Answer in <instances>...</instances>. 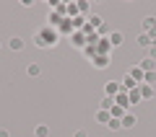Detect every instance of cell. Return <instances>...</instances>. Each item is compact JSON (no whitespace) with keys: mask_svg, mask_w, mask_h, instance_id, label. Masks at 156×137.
Wrapping results in <instances>:
<instances>
[{"mask_svg":"<svg viewBox=\"0 0 156 137\" xmlns=\"http://www.w3.org/2000/svg\"><path fill=\"white\" fill-rule=\"evenodd\" d=\"M55 42H57V34L50 31V28L37 34V47H55Z\"/></svg>","mask_w":156,"mask_h":137,"instance_id":"1","label":"cell"},{"mask_svg":"<svg viewBox=\"0 0 156 137\" xmlns=\"http://www.w3.org/2000/svg\"><path fill=\"white\" fill-rule=\"evenodd\" d=\"M120 91H122V85H120V83L107 80V85H104V96H112V99H115V96L120 93Z\"/></svg>","mask_w":156,"mask_h":137,"instance_id":"2","label":"cell"},{"mask_svg":"<svg viewBox=\"0 0 156 137\" xmlns=\"http://www.w3.org/2000/svg\"><path fill=\"white\" fill-rule=\"evenodd\" d=\"M8 47H11L13 52H21L23 47H26V42H23L21 36H11V39H8Z\"/></svg>","mask_w":156,"mask_h":137,"instance_id":"3","label":"cell"},{"mask_svg":"<svg viewBox=\"0 0 156 137\" xmlns=\"http://www.w3.org/2000/svg\"><path fill=\"white\" fill-rule=\"evenodd\" d=\"M140 70L143 72H156V60H151V57H146V60H140Z\"/></svg>","mask_w":156,"mask_h":137,"instance_id":"4","label":"cell"},{"mask_svg":"<svg viewBox=\"0 0 156 137\" xmlns=\"http://www.w3.org/2000/svg\"><path fill=\"white\" fill-rule=\"evenodd\" d=\"M128 75H130V78H133V80H135V83H138V85H140V83H143V78H146V72H143V70H140V67H138V65H135V67H130V72H128Z\"/></svg>","mask_w":156,"mask_h":137,"instance_id":"5","label":"cell"},{"mask_svg":"<svg viewBox=\"0 0 156 137\" xmlns=\"http://www.w3.org/2000/svg\"><path fill=\"white\" fill-rule=\"evenodd\" d=\"M120 122H122V129H130V127H135V124H138L135 114H130V111H128V114H125V116H122Z\"/></svg>","mask_w":156,"mask_h":137,"instance_id":"6","label":"cell"},{"mask_svg":"<svg viewBox=\"0 0 156 137\" xmlns=\"http://www.w3.org/2000/svg\"><path fill=\"white\" fill-rule=\"evenodd\" d=\"M154 28H156V18L154 16H146L143 18V34H151Z\"/></svg>","mask_w":156,"mask_h":137,"instance_id":"7","label":"cell"},{"mask_svg":"<svg viewBox=\"0 0 156 137\" xmlns=\"http://www.w3.org/2000/svg\"><path fill=\"white\" fill-rule=\"evenodd\" d=\"M138 91H140V96H143V99H154V85H148V83H140Z\"/></svg>","mask_w":156,"mask_h":137,"instance_id":"8","label":"cell"},{"mask_svg":"<svg viewBox=\"0 0 156 137\" xmlns=\"http://www.w3.org/2000/svg\"><path fill=\"white\" fill-rule=\"evenodd\" d=\"M115 99H117V106H122V109H130V101H128V91H120V93H117Z\"/></svg>","mask_w":156,"mask_h":137,"instance_id":"9","label":"cell"},{"mask_svg":"<svg viewBox=\"0 0 156 137\" xmlns=\"http://www.w3.org/2000/svg\"><path fill=\"white\" fill-rule=\"evenodd\" d=\"M138 47H143V49H151V47H154V39H151L148 34H140V36H138Z\"/></svg>","mask_w":156,"mask_h":137,"instance_id":"10","label":"cell"},{"mask_svg":"<svg viewBox=\"0 0 156 137\" xmlns=\"http://www.w3.org/2000/svg\"><path fill=\"white\" fill-rule=\"evenodd\" d=\"M128 101H130V106H133V104H140V101H143V96H140V91H138V88L128 91Z\"/></svg>","mask_w":156,"mask_h":137,"instance_id":"11","label":"cell"},{"mask_svg":"<svg viewBox=\"0 0 156 137\" xmlns=\"http://www.w3.org/2000/svg\"><path fill=\"white\" fill-rule=\"evenodd\" d=\"M109 119H112V114H109V111H104V109H99V111H96V122H99V124H109Z\"/></svg>","mask_w":156,"mask_h":137,"instance_id":"12","label":"cell"},{"mask_svg":"<svg viewBox=\"0 0 156 137\" xmlns=\"http://www.w3.org/2000/svg\"><path fill=\"white\" fill-rule=\"evenodd\" d=\"M94 67H99V70H104L107 65H109V57L107 55H99V57H94V62H91Z\"/></svg>","mask_w":156,"mask_h":137,"instance_id":"13","label":"cell"},{"mask_svg":"<svg viewBox=\"0 0 156 137\" xmlns=\"http://www.w3.org/2000/svg\"><path fill=\"white\" fill-rule=\"evenodd\" d=\"M109 114H112V119H122V116L125 114H128V109H122V106H112V109H109Z\"/></svg>","mask_w":156,"mask_h":137,"instance_id":"14","label":"cell"},{"mask_svg":"<svg viewBox=\"0 0 156 137\" xmlns=\"http://www.w3.org/2000/svg\"><path fill=\"white\" fill-rule=\"evenodd\" d=\"M109 44L112 47H120V44H122V31H112L109 34Z\"/></svg>","mask_w":156,"mask_h":137,"instance_id":"15","label":"cell"},{"mask_svg":"<svg viewBox=\"0 0 156 137\" xmlns=\"http://www.w3.org/2000/svg\"><path fill=\"white\" fill-rule=\"evenodd\" d=\"M133 88H138V83H135L130 75H125L122 78V91H133Z\"/></svg>","mask_w":156,"mask_h":137,"instance_id":"16","label":"cell"},{"mask_svg":"<svg viewBox=\"0 0 156 137\" xmlns=\"http://www.w3.org/2000/svg\"><path fill=\"white\" fill-rule=\"evenodd\" d=\"M34 135H37V137H50V127H47V124H37Z\"/></svg>","mask_w":156,"mask_h":137,"instance_id":"17","label":"cell"},{"mask_svg":"<svg viewBox=\"0 0 156 137\" xmlns=\"http://www.w3.org/2000/svg\"><path fill=\"white\" fill-rule=\"evenodd\" d=\"M39 72H42V67H39V65H37V62H31V65H29V67H26V75H29V78H37V75H39Z\"/></svg>","mask_w":156,"mask_h":137,"instance_id":"18","label":"cell"},{"mask_svg":"<svg viewBox=\"0 0 156 137\" xmlns=\"http://www.w3.org/2000/svg\"><path fill=\"white\" fill-rule=\"evenodd\" d=\"M112 106H115V99H112V96H104V99H101V104H99V109H104V111H109Z\"/></svg>","mask_w":156,"mask_h":137,"instance_id":"19","label":"cell"},{"mask_svg":"<svg viewBox=\"0 0 156 137\" xmlns=\"http://www.w3.org/2000/svg\"><path fill=\"white\" fill-rule=\"evenodd\" d=\"M89 26H91V28H94V26H96V28H101V26H104L101 16H91V18H89Z\"/></svg>","mask_w":156,"mask_h":137,"instance_id":"20","label":"cell"},{"mask_svg":"<svg viewBox=\"0 0 156 137\" xmlns=\"http://www.w3.org/2000/svg\"><path fill=\"white\" fill-rule=\"evenodd\" d=\"M109 39H107V42H101V44H96V52H101V55H107V52H109Z\"/></svg>","mask_w":156,"mask_h":137,"instance_id":"21","label":"cell"},{"mask_svg":"<svg viewBox=\"0 0 156 137\" xmlns=\"http://www.w3.org/2000/svg\"><path fill=\"white\" fill-rule=\"evenodd\" d=\"M107 127H109L112 132H117V129H122V122H120V119H109V124H107Z\"/></svg>","mask_w":156,"mask_h":137,"instance_id":"22","label":"cell"},{"mask_svg":"<svg viewBox=\"0 0 156 137\" xmlns=\"http://www.w3.org/2000/svg\"><path fill=\"white\" fill-rule=\"evenodd\" d=\"M83 55L86 57H96V44H89V47L83 49Z\"/></svg>","mask_w":156,"mask_h":137,"instance_id":"23","label":"cell"},{"mask_svg":"<svg viewBox=\"0 0 156 137\" xmlns=\"http://www.w3.org/2000/svg\"><path fill=\"white\" fill-rule=\"evenodd\" d=\"M143 83H148V85H154V83H156V72H146Z\"/></svg>","mask_w":156,"mask_h":137,"instance_id":"24","label":"cell"},{"mask_svg":"<svg viewBox=\"0 0 156 137\" xmlns=\"http://www.w3.org/2000/svg\"><path fill=\"white\" fill-rule=\"evenodd\" d=\"M47 21H50V26H57V23H60V16H57V13H50Z\"/></svg>","mask_w":156,"mask_h":137,"instance_id":"25","label":"cell"},{"mask_svg":"<svg viewBox=\"0 0 156 137\" xmlns=\"http://www.w3.org/2000/svg\"><path fill=\"white\" fill-rule=\"evenodd\" d=\"M73 137H89V135H86V129H76V132H73Z\"/></svg>","mask_w":156,"mask_h":137,"instance_id":"26","label":"cell"},{"mask_svg":"<svg viewBox=\"0 0 156 137\" xmlns=\"http://www.w3.org/2000/svg\"><path fill=\"white\" fill-rule=\"evenodd\" d=\"M148 57H151V60H156V47H151V49H148Z\"/></svg>","mask_w":156,"mask_h":137,"instance_id":"27","label":"cell"},{"mask_svg":"<svg viewBox=\"0 0 156 137\" xmlns=\"http://www.w3.org/2000/svg\"><path fill=\"white\" fill-rule=\"evenodd\" d=\"M0 137H11V132H8V129H0Z\"/></svg>","mask_w":156,"mask_h":137,"instance_id":"28","label":"cell"},{"mask_svg":"<svg viewBox=\"0 0 156 137\" xmlns=\"http://www.w3.org/2000/svg\"><path fill=\"white\" fill-rule=\"evenodd\" d=\"M154 47H156V39H154Z\"/></svg>","mask_w":156,"mask_h":137,"instance_id":"29","label":"cell"},{"mask_svg":"<svg viewBox=\"0 0 156 137\" xmlns=\"http://www.w3.org/2000/svg\"><path fill=\"white\" fill-rule=\"evenodd\" d=\"M0 47H3V42H0Z\"/></svg>","mask_w":156,"mask_h":137,"instance_id":"30","label":"cell"}]
</instances>
